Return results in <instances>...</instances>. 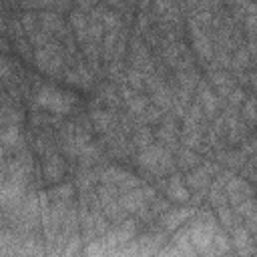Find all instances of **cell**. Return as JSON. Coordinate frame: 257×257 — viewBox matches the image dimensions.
Returning a JSON list of instances; mask_svg holds the SVG:
<instances>
[{
	"label": "cell",
	"instance_id": "obj_1",
	"mask_svg": "<svg viewBox=\"0 0 257 257\" xmlns=\"http://www.w3.org/2000/svg\"><path fill=\"white\" fill-rule=\"evenodd\" d=\"M76 102V96L68 90H60L56 86H50V84H44L38 88L36 92V104L42 106L44 110H50V112H56V114H66L72 110Z\"/></svg>",
	"mask_w": 257,
	"mask_h": 257
},
{
	"label": "cell",
	"instance_id": "obj_2",
	"mask_svg": "<svg viewBox=\"0 0 257 257\" xmlns=\"http://www.w3.org/2000/svg\"><path fill=\"white\" fill-rule=\"evenodd\" d=\"M139 165L141 169H145L147 173H153V175H165L173 169V157L169 153L167 147L163 145H149L141 151L139 155Z\"/></svg>",
	"mask_w": 257,
	"mask_h": 257
},
{
	"label": "cell",
	"instance_id": "obj_3",
	"mask_svg": "<svg viewBox=\"0 0 257 257\" xmlns=\"http://www.w3.org/2000/svg\"><path fill=\"white\" fill-rule=\"evenodd\" d=\"M161 247V235H145L139 239H131L122 247H118L110 257H153V253Z\"/></svg>",
	"mask_w": 257,
	"mask_h": 257
},
{
	"label": "cell",
	"instance_id": "obj_4",
	"mask_svg": "<svg viewBox=\"0 0 257 257\" xmlns=\"http://www.w3.org/2000/svg\"><path fill=\"white\" fill-rule=\"evenodd\" d=\"M36 62L40 64V68L48 70V72H58L60 66H62V58L60 54L56 52L54 46H40L36 48Z\"/></svg>",
	"mask_w": 257,
	"mask_h": 257
},
{
	"label": "cell",
	"instance_id": "obj_5",
	"mask_svg": "<svg viewBox=\"0 0 257 257\" xmlns=\"http://www.w3.org/2000/svg\"><path fill=\"white\" fill-rule=\"evenodd\" d=\"M42 175H44L46 181L58 183L64 177V161L54 153L46 155L44 161H42Z\"/></svg>",
	"mask_w": 257,
	"mask_h": 257
},
{
	"label": "cell",
	"instance_id": "obj_6",
	"mask_svg": "<svg viewBox=\"0 0 257 257\" xmlns=\"http://www.w3.org/2000/svg\"><path fill=\"white\" fill-rule=\"evenodd\" d=\"M193 215H195V209H191V207L169 209V211L163 215V229H167V231L177 229L179 225H183L185 221H189Z\"/></svg>",
	"mask_w": 257,
	"mask_h": 257
},
{
	"label": "cell",
	"instance_id": "obj_7",
	"mask_svg": "<svg viewBox=\"0 0 257 257\" xmlns=\"http://www.w3.org/2000/svg\"><path fill=\"white\" fill-rule=\"evenodd\" d=\"M233 243L241 257H249L253 253V237L247 227H243V225L233 227Z\"/></svg>",
	"mask_w": 257,
	"mask_h": 257
},
{
	"label": "cell",
	"instance_id": "obj_8",
	"mask_svg": "<svg viewBox=\"0 0 257 257\" xmlns=\"http://www.w3.org/2000/svg\"><path fill=\"white\" fill-rule=\"evenodd\" d=\"M209 167H193L189 177L185 179V185L187 189H193V191H207L209 189Z\"/></svg>",
	"mask_w": 257,
	"mask_h": 257
},
{
	"label": "cell",
	"instance_id": "obj_9",
	"mask_svg": "<svg viewBox=\"0 0 257 257\" xmlns=\"http://www.w3.org/2000/svg\"><path fill=\"white\" fill-rule=\"evenodd\" d=\"M165 191H167L169 199H173V201H177V203H187V201L191 199V193H189L185 181H183L179 175L169 177V181H167V189H165Z\"/></svg>",
	"mask_w": 257,
	"mask_h": 257
},
{
	"label": "cell",
	"instance_id": "obj_10",
	"mask_svg": "<svg viewBox=\"0 0 257 257\" xmlns=\"http://www.w3.org/2000/svg\"><path fill=\"white\" fill-rule=\"evenodd\" d=\"M199 102H201V108L207 112V114H215L217 108H219V100L215 96V92L209 88V84L201 82L199 84Z\"/></svg>",
	"mask_w": 257,
	"mask_h": 257
},
{
	"label": "cell",
	"instance_id": "obj_11",
	"mask_svg": "<svg viewBox=\"0 0 257 257\" xmlns=\"http://www.w3.org/2000/svg\"><path fill=\"white\" fill-rule=\"evenodd\" d=\"M0 145H4V147H16V145H20V128L16 124L2 126L0 128Z\"/></svg>",
	"mask_w": 257,
	"mask_h": 257
},
{
	"label": "cell",
	"instance_id": "obj_12",
	"mask_svg": "<svg viewBox=\"0 0 257 257\" xmlns=\"http://www.w3.org/2000/svg\"><path fill=\"white\" fill-rule=\"evenodd\" d=\"M66 78L70 82H74V84H80V86H90V80H92L90 72L84 66H74L72 70L66 72Z\"/></svg>",
	"mask_w": 257,
	"mask_h": 257
},
{
	"label": "cell",
	"instance_id": "obj_13",
	"mask_svg": "<svg viewBox=\"0 0 257 257\" xmlns=\"http://www.w3.org/2000/svg\"><path fill=\"white\" fill-rule=\"evenodd\" d=\"M92 120H94V126L100 131V133H104V131H108L110 126H112V116H110V112H106V110H92Z\"/></svg>",
	"mask_w": 257,
	"mask_h": 257
},
{
	"label": "cell",
	"instance_id": "obj_14",
	"mask_svg": "<svg viewBox=\"0 0 257 257\" xmlns=\"http://www.w3.org/2000/svg\"><path fill=\"white\" fill-rule=\"evenodd\" d=\"M159 139H161L163 147L177 141V128H175V124H173L171 120H167L165 124H161V128H159Z\"/></svg>",
	"mask_w": 257,
	"mask_h": 257
},
{
	"label": "cell",
	"instance_id": "obj_15",
	"mask_svg": "<svg viewBox=\"0 0 257 257\" xmlns=\"http://www.w3.org/2000/svg\"><path fill=\"white\" fill-rule=\"evenodd\" d=\"M179 165L181 167H187V169H193L197 165V155L191 149H183L179 153Z\"/></svg>",
	"mask_w": 257,
	"mask_h": 257
},
{
	"label": "cell",
	"instance_id": "obj_16",
	"mask_svg": "<svg viewBox=\"0 0 257 257\" xmlns=\"http://www.w3.org/2000/svg\"><path fill=\"white\" fill-rule=\"evenodd\" d=\"M135 143L139 145V147H149V145H153V135H151V131L149 128H139L137 131V135H135Z\"/></svg>",
	"mask_w": 257,
	"mask_h": 257
},
{
	"label": "cell",
	"instance_id": "obj_17",
	"mask_svg": "<svg viewBox=\"0 0 257 257\" xmlns=\"http://www.w3.org/2000/svg\"><path fill=\"white\" fill-rule=\"evenodd\" d=\"M245 114H247L249 120H253V116H255V112H253V98H249L245 102Z\"/></svg>",
	"mask_w": 257,
	"mask_h": 257
},
{
	"label": "cell",
	"instance_id": "obj_18",
	"mask_svg": "<svg viewBox=\"0 0 257 257\" xmlns=\"http://www.w3.org/2000/svg\"><path fill=\"white\" fill-rule=\"evenodd\" d=\"M0 157H2V145H0Z\"/></svg>",
	"mask_w": 257,
	"mask_h": 257
},
{
	"label": "cell",
	"instance_id": "obj_19",
	"mask_svg": "<svg viewBox=\"0 0 257 257\" xmlns=\"http://www.w3.org/2000/svg\"><path fill=\"white\" fill-rule=\"evenodd\" d=\"M2 44H4V42H2V38H0V46H2Z\"/></svg>",
	"mask_w": 257,
	"mask_h": 257
}]
</instances>
